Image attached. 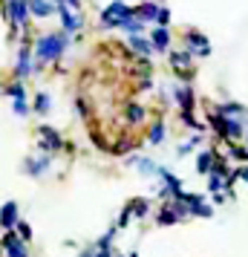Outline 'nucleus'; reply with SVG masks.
Returning <instances> with one entry per match:
<instances>
[{
	"label": "nucleus",
	"mask_w": 248,
	"mask_h": 257,
	"mask_svg": "<svg viewBox=\"0 0 248 257\" xmlns=\"http://www.w3.org/2000/svg\"><path fill=\"white\" fill-rule=\"evenodd\" d=\"M67 49V35H44L41 41H38V61H55Z\"/></svg>",
	"instance_id": "nucleus-1"
},
{
	"label": "nucleus",
	"mask_w": 248,
	"mask_h": 257,
	"mask_svg": "<svg viewBox=\"0 0 248 257\" xmlns=\"http://www.w3.org/2000/svg\"><path fill=\"white\" fill-rule=\"evenodd\" d=\"M127 18H133V9L124 6V0H116L110 9L101 12V24L104 26H121V21H127Z\"/></svg>",
	"instance_id": "nucleus-2"
},
{
	"label": "nucleus",
	"mask_w": 248,
	"mask_h": 257,
	"mask_svg": "<svg viewBox=\"0 0 248 257\" xmlns=\"http://www.w3.org/2000/svg\"><path fill=\"white\" fill-rule=\"evenodd\" d=\"M26 0H6V18L12 21V26H26Z\"/></svg>",
	"instance_id": "nucleus-3"
},
{
	"label": "nucleus",
	"mask_w": 248,
	"mask_h": 257,
	"mask_svg": "<svg viewBox=\"0 0 248 257\" xmlns=\"http://www.w3.org/2000/svg\"><path fill=\"white\" fill-rule=\"evenodd\" d=\"M3 248H6V257H29L24 240H18V234L15 231H6V237H3Z\"/></svg>",
	"instance_id": "nucleus-4"
},
{
	"label": "nucleus",
	"mask_w": 248,
	"mask_h": 257,
	"mask_svg": "<svg viewBox=\"0 0 248 257\" xmlns=\"http://www.w3.org/2000/svg\"><path fill=\"white\" fill-rule=\"evenodd\" d=\"M38 136H41V145H44L47 151H58V148H64V139L58 136V130L47 127V124L38 130Z\"/></svg>",
	"instance_id": "nucleus-5"
},
{
	"label": "nucleus",
	"mask_w": 248,
	"mask_h": 257,
	"mask_svg": "<svg viewBox=\"0 0 248 257\" xmlns=\"http://www.w3.org/2000/svg\"><path fill=\"white\" fill-rule=\"evenodd\" d=\"M15 222H18V202H6V205L0 208V225H3L6 231H12Z\"/></svg>",
	"instance_id": "nucleus-6"
},
{
	"label": "nucleus",
	"mask_w": 248,
	"mask_h": 257,
	"mask_svg": "<svg viewBox=\"0 0 248 257\" xmlns=\"http://www.w3.org/2000/svg\"><path fill=\"white\" fill-rule=\"evenodd\" d=\"M176 101L182 104V116H190V110H193V95H190V87H176Z\"/></svg>",
	"instance_id": "nucleus-7"
},
{
	"label": "nucleus",
	"mask_w": 248,
	"mask_h": 257,
	"mask_svg": "<svg viewBox=\"0 0 248 257\" xmlns=\"http://www.w3.org/2000/svg\"><path fill=\"white\" fill-rule=\"evenodd\" d=\"M26 9L32 15H38V18H47V15H52V3H47V0H26Z\"/></svg>",
	"instance_id": "nucleus-8"
},
{
	"label": "nucleus",
	"mask_w": 248,
	"mask_h": 257,
	"mask_svg": "<svg viewBox=\"0 0 248 257\" xmlns=\"http://www.w3.org/2000/svg\"><path fill=\"white\" fill-rule=\"evenodd\" d=\"M188 44L193 52H202V55H208L211 52V47H208V38L199 35V32H188Z\"/></svg>",
	"instance_id": "nucleus-9"
},
{
	"label": "nucleus",
	"mask_w": 248,
	"mask_h": 257,
	"mask_svg": "<svg viewBox=\"0 0 248 257\" xmlns=\"http://www.w3.org/2000/svg\"><path fill=\"white\" fill-rule=\"evenodd\" d=\"M15 72H18V78H26L29 72H32V61H29V47L21 49V55H18V67H15Z\"/></svg>",
	"instance_id": "nucleus-10"
},
{
	"label": "nucleus",
	"mask_w": 248,
	"mask_h": 257,
	"mask_svg": "<svg viewBox=\"0 0 248 257\" xmlns=\"http://www.w3.org/2000/svg\"><path fill=\"white\" fill-rule=\"evenodd\" d=\"M167 44H170V35H167V29H153V38H150V49H156V52H165Z\"/></svg>",
	"instance_id": "nucleus-11"
},
{
	"label": "nucleus",
	"mask_w": 248,
	"mask_h": 257,
	"mask_svg": "<svg viewBox=\"0 0 248 257\" xmlns=\"http://www.w3.org/2000/svg\"><path fill=\"white\" fill-rule=\"evenodd\" d=\"M156 15H159L156 3H142L139 9H133V18H142L139 24H144V21H156Z\"/></svg>",
	"instance_id": "nucleus-12"
},
{
	"label": "nucleus",
	"mask_w": 248,
	"mask_h": 257,
	"mask_svg": "<svg viewBox=\"0 0 248 257\" xmlns=\"http://www.w3.org/2000/svg\"><path fill=\"white\" fill-rule=\"evenodd\" d=\"M58 12H61V21H64V29H67V32H75V29L81 26V21H78V18L67 9V6H61Z\"/></svg>",
	"instance_id": "nucleus-13"
},
{
	"label": "nucleus",
	"mask_w": 248,
	"mask_h": 257,
	"mask_svg": "<svg viewBox=\"0 0 248 257\" xmlns=\"http://www.w3.org/2000/svg\"><path fill=\"white\" fill-rule=\"evenodd\" d=\"M213 159H216L213 153H199V156H196V171H199V174H208L213 168Z\"/></svg>",
	"instance_id": "nucleus-14"
},
{
	"label": "nucleus",
	"mask_w": 248,
	"mask_h": 257,
	"mask_svg": "<svg viewBox=\"0 0 248 257\" xmlns=\"http://www.w3.org/2000/svg\"><path fill=\"white\" fill-rule=\"evenodd\" d=\"M47 168H49V159H47V156H41V159H35V162H26V171H29L32 176L44 174Z\"/></svg>",
	"instance_id": "nucleus-15"
},
{
	"label": "nucleus",
	"mask_w": 248,
	"mask_h": 257,
	"mask_svg": "<svg viewBox=\"0 0 248 257\" xmlns=\"http://www.w3.org/2000/svg\"><path fill=\"white\" fill-rule=\"evenodd\" d=\"M130 47L136 49V52H142V55H150V41H144V38H139V35L130 38Z\"/></svg>",
	"instance_id": "nucleus-16"
},
{
	"label": "nucleus",
	"mask_w": 248,
	"mask_h": 257,
	"mask_svg": "<svg viewBox=\"0 0 248 257\" xmlns=\"http://www.w3.org/2000/svg\"><path fill=\"white\" fill-rule=\"evenodd\" d=\"M190 214H196V217H211L213 211H211V205H205V202H202V197H199L193 205H190Z\"/></svg>",
	"instance_id": "nucleus-17"
},
{
	"label": "nucleus",
	"mask_w": 248,
	"mask_h": 257,
	"mask_svg": "<svg viewBox=\"0 0 248 257\" xmlns=\"http://www.w3.org/2000/svg\"><path fill=\"white\" fill-rule=\"evenodd\" d=\"M239 113H245L239 104H222V110L216 113V116H222V118H234V116H239Z\"/></svg>",
	"instance_id": "nucleus-18"
},
{
	"label": "nucleus",
	"mask_w": 248,
	"mask_h": 257,
	"mask_svg": "<svg viewBox=\"0 0 248 257\" xmlns=\"http://www.w3.org/2000/svg\"><path fill=\"white\" fill-rule=\"evenodd\" d=\"M170 64H173V70H185V64H188V52H173L170 55Z\"/></svg>",
	"instance_id": "nucleus-19"
},
{
	"label": "nucleus",
	"mask_w": 248,
	"mask_h": 257,
	"mask_svg": "<svg viewBox=\"0 0 248 257\" xmlns=\"http://www.w3.org/2000/svg\"><path fill=\"white\" fill-rule=\"evenodd\" d=\"M150 142H153V145H162V142H165V124H162V121H156V127L150 130Z\"/></svg>",
	"instance_id": "nucleus-20"
},
{
	"label": "nucleus",
	"mask_w": 248,
	"mask_h": 257,
	"mask_svg": "<svg viewBox=\"0 0 248 257\" xmlns=\"http://www.w3.org/2000/svg\"><path fill=\"white\" fill-rule=\"evenodd\" d=\"M6 95H12L15 101H24V95H26L24 84H12V87H6Z\"/></svg>",
	"instance_id": "nucleus-21"
},
{
	"label": "nucleus",
	"mask_w": 248,
	"mask_h": 257,
	"mask_svg": "<svg viewBox=\"0 0 248 257\" xmlns=\"http://www.w3.org/2000/svg\"><path fill=\"white\" fill-rule=\"evenodd\" d=\"M35 110H38V113H47V110H49V95H47V93H38Z\"/></svg>",
	"instance_id": "nucleus-22"
},
{
	"label": "nucleus",
	"mask_w": 248,
	"mask_h": 257,
	"mask_svg": "<svg viewBox=\"0 0 248 257\" xmlns=\"http://www.w3.org/2000/svg\"><path fill=\"white\" fill-rule=\"evenodd\" d=\"M121 26H124L127 32H133V35H139V32H142V24H139L136 18H127V21H121Z\"/></svg>",
	"instance_id": "nucleus-23"
},
{
	"label": "nucleus",
	"mask_w": 248,
	"mask_h": 257,
	"mask_svg": "<svg viewBox=\"0 0 248 257\" xmlns=\"http://www.w3.org/2000/svg\"><path fill=\"white\" fill-rule=\"evenodd\" d=\"M156 24H159V29H165V26L170 24V12H167V9H159V15H156Z\"/></svg>",
	"instance_id": "nucleus-24"
},
{
	"label": "nucleus",
	"mask_w": 248,
	"mask_h": 257,
	"mask_svg": "<svg viewBox=\"0 0 248 257\" xmlns=\"http://www.w3.org/2000/svg\"><path fill=\"white\" fill-rule=\"evenodd\" d=\"M144 116V110L139 104H130V110H127V118H130V121H139V118Z\"/></svg>",
	"instance_id": "nucleus-25"
},
{
	"label": "nucleus",
	"mask_w": 248,
	"mask_h": 257,
	"mask_svg": "<svg viewBox=\"0 0 248 257\" xmlns=\"http://www.w3.org/2000/svg\"><path fill=\"white\" fill-rule=\"evenodd\" d=\"M159 222H162V225H173V222H176V214H173V211H162V214H159Z\"/></svg>",
	"instance_id": "nucleus-26"
},
{
	"label": "nucleus",
	"mask_w": 248,
	"mask_h": 257,
	"mask_svg": "<svg viewBox=\"0 0 248 257\" xmlns=\"http://www.w3.org/2000/svg\"><path fill=\"white\" fill-rule=\"evenodd\" d=\"M15 228L21 231V240H29V237H32V228H29L26 222H15Z\"/></svg>",
	"instance_id": "nucleus-27"
},
{
	"label": "nucleus",
	"mask_w": 248,
	"mask_h": 257,
	"mask_svg": "<svg viewBox=\"0 0 248 257\" xmlns=\"http://www.w3.org/2000/svg\"><path fill=\"white\" fill-rule=\"evenodd\" d=\"M231 156L239 162H248V151H242V148H231Z\"/></svg>",
	"instance_id": "nucleus-28"
},
{
	"label": "nucleus",
	"mask_w": 248,
	"mask_h": 257,
	"mask_svg": "<svg viewBox=\"0 0 248 257\" xmlns=\"http://www.w3.org/2000/svg\"><path fill=\"white\" fill-rule=\"evenodd\" d=\"M222 179H219V176H211V191H216V194H219V191H222Z\"/></svg>",
	"instance_id": "nucleus-29"
},
{
	"label": "nucleus",
	"mask_w": 248,
	"mask_h": 257,
	"mask_svg": "<svg viewBox=\"0 0 248 257\" xmlns=\"http://www.w3.org/2000/svg\"><path fill=\"white\" fill-rule=\"evenodd\" d=\"M15 113L18 116H26V101H15Z\"/></svg>",
	"instance_id": "nucleus-30"
},
{
	"label": "nucleus",
	"mask_w": 248,
	"mask_h": 257,
	"mask_svg": "<svg viewBox=\"0 0 248 257\" xmlns=\"http://www.w3.org/2000/svg\"><path fill=\"white\" fill-rule=\"evenodd\" d=\"M64 3H67V6H72V9H78V6H81V0H61V6H64Z\"/></svg>",
	"instance_id": "nucleus-31"
},
{
	"label": "nucleus",
	"mask_w": 248,
	"mask_h": 257,
	"mask_svg": "<svg viewBox=\"0 0 248 257\" xmlns=\"http://www.w3.org/2000/svg\"><path fill=\"white\" fill-rule=\"evenodd\" d=\"M234 176H239V179H245V182H248V168H239Z\"/></svg>",
	"instance_id": "nucleus-32"
},
{
	"label": "nucleus",
	"mask_w": 248,
	"mask_h": 257,
	"mask_svg": "<svg viewBox=\"0 0 248 257\" xmlns=\"http://www.w3.org/2000/svg\"><path fill=\"white\" fill-rule=\"evenodd\" d=\"M81 257H95V254H93V251H84V254H81Z\"/></svg>",
	"instance_id": "nucleus-33"
}]
</instances>
